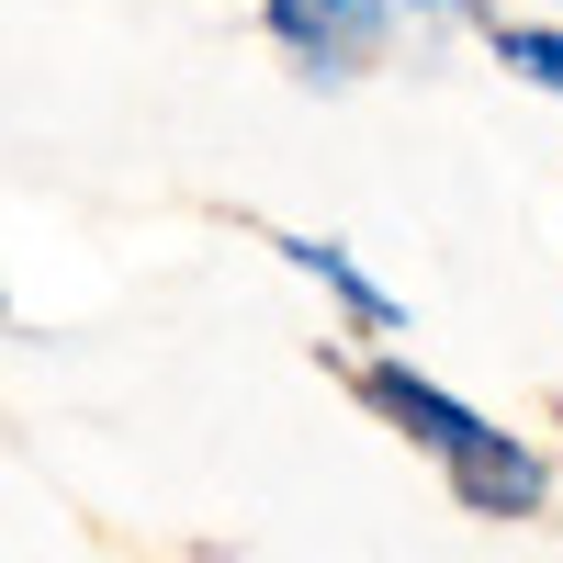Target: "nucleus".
<instances>
[{
	"label": "nucleus",
	"mask_w": 563,
	"mask_h": 563,
	"mask_svg": "<svg viewBox=\"0 0 563 563\" xmlns=\"http://www.w3.org/2000/svg\"><path fill=\"white\" fill-rule=\"evenodd\" d=\"M541 12H563V0H541Z\"/></svg>",
	"instance_id": "obj_6"
},
{
	"label": "nucleus",
	"mask_w": 563,
	"mask_h": 563,
	"mask_svg": "<svg viewBox=\"0 0 563 563\" xmlns=\"http://www.w3.org/2000/svg\"><path fill=\"white\" fill-rule=\"evenodd\" d=\"M485 57H496V68H519L530 90H552V102H563V12H541V23H496V34H485Z\"/></svg>",
	"instance_id": "obj_4"
},
{
	"label": "nucleus",
	"mask_w": 563,
	"mask_h": 563,
	"mask_svg": "<svg viewBox=\"0 0 563 563\" xmlns=\"http://www.w3.org/2000/svg\"><path fill=\"white\" fill-rule=\"evenodd\" d=\"M361 406L384 417V429H406V451H429L474 519H541V507H552V462H541L519 429L474 417L451 384H429L417 361H395V350L361 361Z\"/></svg>",
	"instance_id": "obj_1"
},
{
	"label": "nucleus",
	"mask_w": 563,
	"mask_h": 563,
	"mask_svg": "<svg viewBox=\"0 0 563 563\" xmlns=\"http://www.w3.org/2000/svg\"><path fill=\"white\" fill-rule=\"evenodd\" d=\"M395 12L406 0H260V23H271V45L294 57L305 79H361L372 57H384V34H395Z\"/></svg>",
	"instance_id": "obj_2"
},
{
	"label": "nucleus",
	"mask_w": 563,
	"mask_h": 563,
	"mask_svg": "<svg viewBox=\"0 0 563 563\" xmlns=\"http://www.w3.org/2000/svg\"><path fill=\"white\" fill-rule=\"evenodd\" d=\"M406 12H417V23H474V34H496V23H507L496 0H406Z\"/></svg>",
	"instance_id": "obj_5"
},
{
	"label": "nucleus",
	"mask_w": 563,
	"mask_h": 563,
	"mask_svg": "<svg viewBox=\"0 0 563 563\" xmlns=\"http://www.w3.org/2000/svg\"><path fill=\"white\" fill-rule=\"evenodd\" d=\"M282 260H294V271H305V282H316V294L339 305L350 327H372V339H395V327H406V305L361 271V249H339V238H282Z\"/></svg>",
	"instance_id": "obj_3"
}]
</instances>
